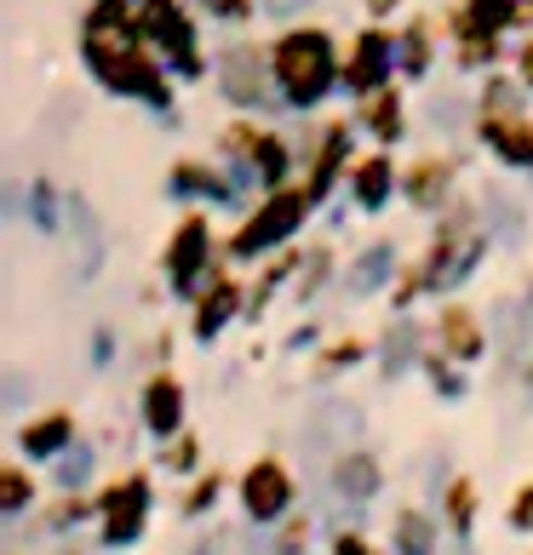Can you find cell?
I'll return each instance as SVG.
<instances>
[{"mask_svg":"<svg viewBox=\"0 0 533 555\" xmlns=\"http://www.w3.org/2000/svg\"><path fill=\"white\" fill-rule=\"evenodd\" d=\"M132 24L138 17L127 12V0H98L92 17H87V64L92 75L104 80L110 92H132L143 98L150 109H167V80H161V69L143 57V47L132 40Z\"/></svg>","mask_w":533,"mask_h":555,"instance_id":"1","label":"cell"},{"mask_svg":"<svg viewBox=\"0 0 533 555\" xmlns=\"http://www.w3.org/2000/svg\"><path fill=\"white\" fill-rule=\"evenodd\" d=\"M270 75H276V87L287 92V104L293 109H310L321 104V92L333 87V40H327L321 29H293V35H281V47L270 57Z\"/></svg>","mask_w":533,"mask_h":555,"instance_id":"2","label":"cell"},{"mask_svg":"<svg viewBox=\"0 0 533 555\" xmlns=\"http://www.w3.org/2000/svg\"><path fill=\"white\" fill-rule=\"evenodd\" d=\"M477 258H482V230L470 223V212H459V218L436 235V246H430V258H424V270L407 275L402 298H414V293H447V286H459L470 270H477Z\"/></svg>","mask_w":533,"mask_h":555,"instance_id":"3","label":"cell"},{"mask_svg":"<svg viewBox=\"0 0 533 555\" xmlns=\"http://www.w3.org/2000/svg\"><path fill=\"white\" fill-rule=\"evenodd\" d=\"M304 212H310V190H276V195L236 230L230 253H236V258H258V253H270V246L293 241L299 223H304Z\"/></svg>","mask_w":533,"mask_h":555,"instance_id":"4","label":"cell"},{"mask_svg":"<svg viewBox=\"0 0 533 555\" xmlns=\"http://www.w3.org/2000/svg\"><path fill=\"white\" fill-rule=\"evenodd\" d=\"M138 29L150 35L155 47H167V52L178 57L183 75L201 69V57H195V29H190V17H183V7H173V0H143V7H138Z\"/></svg>","mask_w":533,"mask_h":555,"instance_id":"5","label":"cell"},{"mask_svg":"<svg viewBox=\"0 0 533 555\" xmlns=\"http://www.w3.org/2000/svg\"><path fill=\"white\" fill-rule=\"evenodd\" d=\"M104 544H138V532H143V516H150V481L143 476H127V481H115L104 492Z\"/></svg>","mask_w":533,"mask_h":555,"instance_id":"6","label":"cell"},{"mask_svg":"<svg viewBox=\"0 0 533 555\" xmlns=\"http://www.w3.org/2000/svg\"><path fill=\"white\" fill-rule=\"evenodd\" d=\"M241 504H248V516L258 527H270L287 516V504H293V476H287V464L276 459H258L248 476H241Z\"/></svg>","mask_w":533,"mask_h":555,"instance_id":"7","label":"cell"},{"mask_svg":"<svg viewBox=\"0 0 533 555\" xmlns=\"http://www.w3.org/2000/svg\"><path fill=\"white\" fill-rule=\"evenodd\" d=\"M207 223L201 218H183L178 223V235H173V246H167V275H173V286L178 293H195V281H201V270H207Z\"/></svg>","mask_w":533,"mask_h":555,"instance_id":"8","label":"cell"},{"mask_svg":"<svg viewBox=\"0 0 533 555\" xmlns=\"http://www.w3.org/2000/svg\"><path fill=\"white\" fill-rule=\"evenodd\" d=\"M218 80H224V92H230V104H241V109H258L264 104V87H270V80H264V57L253 47L224 52Z\"/></svg>","mask_w":533,"mask_h":555,"instance_id":"9","label":"cell"},{"mask_svg":"<svg viewBox=\"0 0 533 555\" xmlns=\"http://www.w3.org/2000/svg\"><path fill=\"white\" fill-rule=\"evenodd\" d=\"M143 424L155 429V436H178L183 429V389L173 373H155L143 384Z\"/></svg>","mask_w":533,"mask_h":555,"instance_id":"10","label":"cell"},{"mask_svg":"<svg viewBox=\"0 0 533 555\" xmlns=\"http://www.w3.org/2000/svg\"><path fill=\"white\" fill-rule=\"evenodd\" d=\"M384 75H391V35L367 29L356 40V57H351V69H344V80H351L356 92H379Z\"/></svg>","mask_w":533,"mask_h":555,"instance_id":"11","label":"cell"},{"mask_svg":"<svg viewBox=\"0 0 533 555\" xmlns=\"http://www.w3.org/2000/svg\"><path fill=\"white\" fill-rule=\"evenodd\" d=\"M482 138L499 150L510 167H533V127L522 115H482Z\"/></svg>","mask_w":533,"mask_h":555,"instance_id":"12","label":"cell"},{"mask_svg":"<svg viewBox=\"0 0 533 555\" xmlns=\"http://www.w3.org/2000/svg\"><path fill=\"white\" fill-rule=\"evenodd\" d=\"M379 481L384 476H379V464L367 459V452H339V459H333V492H339V499L367 504L379 492Z\"/></svg>","mask_w":533,"mask_h":555,"instance_id":"13","label":"cell"},{"mask_svg":"<svg viewBox=\"0 0 533 555\" xmlns=\"http://www.w3.org/2000/svg\"><path fill=\"white\" fill-rule=\"evenodd\" d=\"M17 441H24L29 459H58V452L75 441V418L69 413H47V418H35V424L17 429Z\"/></svg>","mask_w":533,"mask_h":555,"instance_id":"14","label":"cell"},{"mask_svg":"<svg viewBox=\"0 0 533 555\" xmlns=\"http://www.w3.org/2000/svg\"><path fill=\"white\" fill-rule=\"evenodd\" d=\"M241 310V293H236V281H207V298L195 304V338L207 344L224 333V321H230Z\"/></svg>","mask_w":533,"mask_h":555,"instance_id":"15","label":"cell"},{"mask_svg":"<svg viewBox=\"0 0 533 555\" xmlns=\"http://www.w3.org/2000/svg\"><path fill=\"white\" fill-rule=\"evenodd\" d=\"M436 333H442V349H447V356H459V361H477L482 344H487V338H482V321L470 315V310H459V304L442 315Z\"/></svg>","mask_w":533,"mask_h":555,"instance_id":"16","label":"cell"},{"mask_svg":"<svg viewBox=\"0 0 533 555\" xmlns=\"http://www.w3.org/2000/svg\"><path fill=\"white\" fill-rule=\"evenodd\" d=\"M391 183H396V172H391V160L384 155H373V160H361L356 167V178H351V190H356V201L367 212H379L384 201H391Z\"/></svg>","mask_w":533,"mask_h":555,"instance_id":"17","label":"cell"},{"mask_svg":"<svg viewBox=\"0 0 533 555\" xmlns=\"http://www.w3.org/2000/svg\"><path fill=\"white\" fill-rule=\"evenodd\" d=\"M447 178H454V167L436 160V155H424L419 167H414V178H407V195H414L419 207H436V201L447 195Z\"/></svg>","mask_w":533,"mask_h":555,"instance_id":"18","label":"cell"},{"mask_svg":"<svg viewBox=\"0 0 533 555\" xmlns=\"http://www.w3.org/2000/svg\"><path fill=\"white\" fill-rule=\"evenodd\" d=\"M344 150H351V132H344V127H327V132H321V155H316V172H310V201H316V195H327V183H333V172H339Z\"/></svg>","mask_w":533,"mask_h":555,"instance_id":"19","label":"cell"},{"mask_svg":"<svg viewBox=\"0 0 533 555\" xmlns=\"http://www.w3.org/2000/svg\"><path fill=\"white\" fill-rule=\"evenodd\" d=\"M69 218H75V246H80V275L98 270V253H104V241H98V218L80 195H69Z\"/></svg>","mask_w":533,"mask_h":555,"instance_id":"20","label":"cell"},{"mask_svg":"<svg viewBox=\"0 0 533 555\" xmlns=\"http://www.w3.org/2000/svg\"><path fill=\"white\" fill-rule=\"evenodd\" d=\"M391 263H396V253H391V241H379V246H367V253L351 263V286L356 293H379V281L391 275Z\"/></svg>","mask_w":533,"mask_h":555,"instance_id":"21","label":"cell"},{"mask_svg":"<svg viewBox=\"0 0 533 555\" xmlns=\"http://www.w3.org/2000/svg\"><path fill=\"white\" fill-rule=\"evenodd\" d=\"M396 550L402 555H436V527L419 509H402L396 516Z\"/></svg>","mask_w":533,"mask_h":555,"instance_id":"22","label":"cell"},{"mask_svg":"<svg viewBox=\"0 0 533 555\" xmlns=\"http://www.w3.org/2000/svg\"><path fill=\"white\" fill-rule=\"evenodd\" d=\"M367 127H373L379 143H396L402 138V98L396 92H373V98H367Z\"/></svg>","mask_w":533,"mask_h":555,"instance_id":"23","label":"cell"},{"mask_svg":"<svg viewBox=\"0 0 533 555\" xmlns=\"http://www.w3.org/2000/svg\"><path fill=\"white\" fill-rule=\"evenodd\" d=\"M510 17H517V7H510V0H465V24H470V29H482V35L505 29Z\"/></svg>","mask_w":533,"mask_h":555,"instance_id":"24","label":"cell"},{"mask_svg":"<svg viewBox=\"0 0 533 555\" xmlns=\"http://www.w3.org/2000/svg\"><path fill=\"white\" fill-rule=\"evenodd\" d=\"M173 190H195V195H207V201H236L230 183L213 178L207 167H178V172H173Z\"/></svg>","mask_w":533,"mask_h":555,"instance_id":"25","label":"cell"},{"mask_svg":"<svg viewBox=\"0 0 533 555\" xmlns=\"http://www.w3.org/2000/svg\"><path fill=\"white\" fill-rule=\"evenodd\" d=\"M248 160L258 167L264 183H281V172H287V143H281V138H258V150H253Z\"/></svg>","mask_w":533,"mask_h":555,"instance_id":"26","label":"cell"},{"mask_svg":"<svg viewBox=\"0 0 533 555\" xmlns=\"http://www.w3.org/2000/svg\"><path fill=\"white\" fill-rule=\"evenodd\" d=\"M414 344H419V333L414 326H396L391 338H384V378H396L407 361H414Z\"/></svg>","mask_w":533,"mask_h":555,"instance_id":"27","label":"cell"},{"mask_svg":"<svg viewBox=\"0 0 533 555\" xmlns=\"http://www.w3.org/2000/svg\"><path fill=\"white\" fill-rule=\"evenodd\" d=\"M24 504H29V476L24 469H0V509H7V516H24Z\"/></svg>","mask_w":533,"mask_h":555,"instance_id":"28","label":"cell"},{"mask_svg":"<svg viewBox=\"0 0 533 555\" xmlns=\"http://www.w3.org/2000/svg\"><path fill=\"white\" fill-rule=\"evenodd\" d=\"M402 64L414 69V75L430 64V24H414V29H407V40H402Z\"/></svg>","mask_w":533,"mask_h":555,"instance_id":"29","label":"cell"},{"mask_svg":"<svg viewBox=\"0 0 533 555\" xmlns=\"http://www.w3.org/2000/svg\"><path fill=\"white\" fill-rule=\"evenodd\" d=\"M218 476H207V481H201L195 492H190V499H183V516H201V509H213V499H218Z\"/></svg>","mask_w":533,"mask_h":555,"instance_id":"30","label":"cell"},{"mask_svg":"<svg viewBox=\"0 0 533 555\" xmlns=\"http://www.w3.org/2000/svg\"><path fill=\"white\" fill-rule=\"evenodd\" d=\"M447 516H454L459 532L470 527V487H465V481H454V492H447Z\"/></svg>","mask_w":533,"mask_h":555,"instance_id":"31","label":"cell"},{"mask_svg":"<svg viewBox=\"0 0 533 555\" xmlns=\"http://www.w3.org/2000/svg\"><path fill=\"white\" fill-rule=\"evenodd\" d=\"M87 464H92V459L75 447L69 459H64V469H58V481H64V487H80V481H87Z\"/></svg>","mask_w":533,"mask_h":555,"instance_id":"32","label":"cell"},{"mask_svg":"<svg viewBox=\"0 0 533 555\" xmlns=\"http://www.w3.org/2000/svg\"><path fill=\"white\" fill-rule=\"evenodd\" d=\"M361 356V344H351V338H344V344H333V349H327V366H321V373H333V366H351Z\"/></svg>","mask_w":533,"mask_h":555,"instance_id":"33","label":"cell"},{"mask_svg":"<svg viewBox=\"0 0 533 555\" xmlns=\"http://www.w3.org/2000/svg\"><path fill=\"white\" fill-rule=\"evenodd\" d=\"M190 464H195V441L183 436V441H173V447H167V469H190Z\"/></svg>","mask_w":533,"mask_h":555,"instance_id":"34","label":"cell"},{"mask_svg":"<svg viewBox=\"0 0 533 555\" xmlns=\"http://www.w3.org/2000/svg\"><path fill=\"white\" fill-rule=\"evenodd\" d=\"M424 366H430V384H442V396H459V389H465V384H459V378H454V373H447V366H442V361H436V356H430V361H424Z\"/></svg>","mask_w":533,"mask_h":555,"instance_id":"35","label":"cell"},{"mask_svg":"<svg viewBox=\"0 0 533 555\" xmlns=\"http://www.w3.org/2000/svg\"><path fill=\"white\" fill-rule=\"evenodd\" d=\"M333 555H379V550L367 544V539H356V532H339V539H333Z\"/></svg>","mask_w":533,"mask_h":555,"instance_id":"36","label":"cell"},{"mask_svg":"<svg viewBox=\"0 0 533 555\" xmlns=\"http://www.w3.org/2000/svg\"><path fill=\"white\" fill-rule=\"evenodd\" d=\"M321 275H327V253H316V258H310V270H304V286H299V298H310L316 286H321Z\"/></svg>","mask_w":533,"mask_h":555,"instance_id":"37","label":"cell"},{"mask_svg":"<svg viewBox=\"0 0 533 555\" xmlns=\"http://www.w3.org/2000/svg\"><path fill=\"white\" fill-rule=\"evenodd\" d=\"M510 527H533V487L517 492V504H510Z\"/></svg>","mask_w":533,"mask_h":555,"instance_id":"38","label":"cell"},{"mask_svg":"<svg viewBox=\"0 0 533 555\" xmlns=\"http://www.w3.org/2000/svg\"><path fill=\"white\" fill-rule=\"evenodd\" d=\"M218 17H253V0H213Z\"/></svg>","mask_w":533,"mask_h":555,"instance_id":"39","label":"cell"},{"mask_svg":"<svg viewBox=\"0 0 533 555\" xmlns=\"http://www.w3.org/2000/svg\"><path fill=\"white\" fill-rule=\"evenodd\" d=\"M75 521H80V504L75 499H64V504L52 509V527H75Z\"/></svg>","mask_w":533,"mask_h":555,"instance_id":"40","label":"cell"},{"mask_svg":"<svg viewBox=\"0 0 533 555\" xmlns=\"http://www.w3.org/2000/svg\"><path fill=\"white\" fill-rule=\"evenodd\" d=\"M299 7H310V0H264V12H270V17H287V12H299Z\"/></svg>","mask_w":533,"mask_h":555,"instance_id":"41","label":"cell"},{"mask_svg":"<svg viewBox=\"0 0 533 555\" xmlns=\"http://www.w3.org/2000/svg\"><path fill=\"white\" fill-rule=\"evenodd\" d=\"M190 555H230V544H224V539H218V532H213V539H207V544H195Z\"/></svg>","mask_w":533,"mask_h":555,"instance_id":"42","label":"cell"},{"mask_svg":"<svg viewBox=\"0 0 533 555\" xmlns=\"http://www.w3.org/2000/svg\"><path fill=\"white\" fill-rule=\"evenodd\" d=\"M276 555H304V527H299V532H287V544H281Z\"/></svg>","mask_w":533,"mask_h":555,"instance_id":"43","label":"cell"},{"mask_svg":"<svg viewBox=\"0 0 533 555\" xmlns=\"http://www.w3.org/2000/svg\"><path fill=\"white\" fill-rule=\"evenodd\" d=\"M517 64H522V80H533V40H528V47L517 52Z\"/></svg>","mask_w":533,"mask_h":555,"instance_id":"44","label":"cell"},{"mask_svg":"<svg viewBox=\"0 0 533 555\" xmlns=\"http://www.w3.org/2000/svg\"><path fill=\"white\" fill-rule=\"evenodd\" d=\"M367 7H373V12H391V7H396V0H367Z\"/></svg>","mask_w":533,"mask_h":555,"instance_id":"45","label":"cell"}]
</instances>
